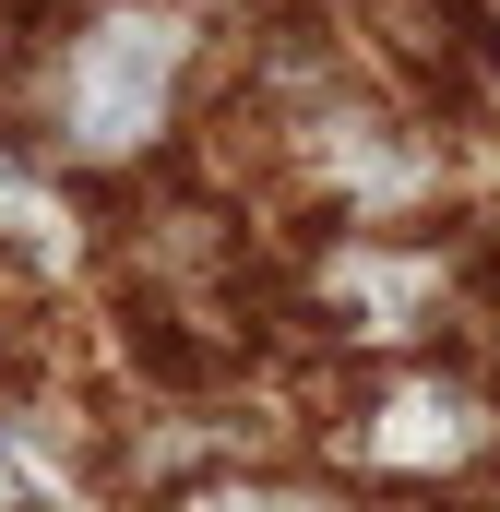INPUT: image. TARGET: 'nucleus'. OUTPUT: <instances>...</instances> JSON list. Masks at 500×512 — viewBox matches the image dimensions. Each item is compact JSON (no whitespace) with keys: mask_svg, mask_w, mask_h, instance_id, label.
Here are the masks:
<instances>
[{"mask_svg":"<svg viewBox=\"0 0 500 512\" xmlns=\"http://www.w3.org/2000/svg\"><path fill=\"white\" fill-rule=\"evenodd\" d=\"M203 72H215V12L203 0H72L36 36L24 131L72 179H131L191 131Z\"/></svg>","mask_w":500,"mask_h":512,"instance_id":"obj_1","label":"nucleus"},{"mask_svg":"<svg viewBox=\"0 0 500 512\" xmlns=\"http://www.w3.org/2000/svg\"><path fill=\"white\" fill-rule=\"evenodd\" d=\"M298 453H322L334 477H358L393 512L441 501V489H477V477H500V370L441 358V346H417V358H346L322 382V417H310Z\"/></svg>","mask_w":500,"mask_h":512,"instance_id":"obj_2","label":"nucleus"},{"mask_svg":"<svg viewBox=\"0 0 500 512\" xmlns=\"http://www.w3.org/2000/svg\"><path fill=\"white\" fill-rule=\"evenodd\" d=\"M453 310H465V262L429 227H310L286 274V322H310V346L334 358H417L453 334Z\"/></svg>","mask_w":500,"mask_h":512,"instance_id":"obj_3","label":"nucleus"},{"mask_svg":"<svg viewBox=\"0 0 500 512\" xmlns=\"http://www.w3.org/2000/svg\"><path fill=\"white\" fill-rule=\"evenodd\" d=\"M120 489L108 417L60 382H0V512H96Z\"/></svg>","mask_w":500,"mask_h":512,"instance_id":"obj_4","label":"nucleus"},{"mask_svg":"<svg viewBox=\"0 0 500 512\" xmlns=\"http://www.w3.org/2000/svg\"><path fill=\"white\" fill-rule=\"evenodd\" d=\"M96 262V215L72 191V167L36 143V131H0V274L24 286H60Z\"/></svg>","mask_w":500,"mask_h":512,"instance_id":"obj_5","label":"nucleus"},{"mask_svg":"<svg viewBox=\"0 0 500 512\" xmlns=\"http://www.w3.org/2000/svg\"><path fill=\"white\" fill-rule=\"evenodd\" d=\"M167 512H393V501H370L358 477H334L322 453H239V465L191 477Z\"/></svg>","mask_w":500,"mask_h":512,"instance_id":"obj_6","label":"nucleus"}]
</instances>
